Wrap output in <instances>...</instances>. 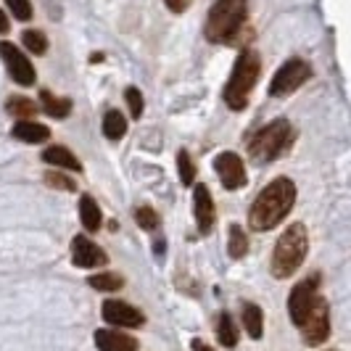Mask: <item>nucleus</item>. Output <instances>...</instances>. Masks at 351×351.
<instances>
[{"mask_svg":"<svg viewBox=\"0 0 351 351\" xmlns=\"http://www.w3.org/2000/svg\"><path fill=\"white\" fill-rule=\"evenodd\" d=\"M293 204H296V185H293V180L278 177L251 204L248 225L256 232H267V230L278 228L282 219L291 214Z\"/></svg>","mask_w":351,"mask_h":351,"instance_id":"obj_1","label":"nucleus"},{"mask_svg":"<svg viewBox=\"0 0 351 351\" xmlns=\"http://www.w3.org/2000/svg\"><path fill=\"white\" fill-rule=\"evenodd\" d=\"M248 0H217L211 5L204 35L209 43H238L241 32L246 29Z\"/></svg>","mask_w":351,"mask_h":351,"instance_id":"obj_2","label":"nucleus"},{"mask_svg":"<svg viewBox=\"0 0 351 351\" xmlns=\"http://www.w3.org/2000/svg\"><path fill=\"white\" fill-rule=\"evenodd\" d=\"M259 74H262V58H259V53L251 51V48L241 51L235 66L230 71L225 93H222V95H225V104H228L232 111H243V108H246L248 95H251L254 85H256Z\"/></svg>","mask_w":351,"mask_h":351,"instance_id":"obj_3","label":"nucleus"},{"mask_svg":"<svg viewBox=\"0 0 351 351\" xmlns=\"http://www.w3.org/2000/svg\"><path fill=\"white\" fill-rule=\"evenodd\" d=\"M306 251H309L306 228L301 222H293L288 230H282V235L278 238V243H275V251H272V275L278 280L291 278L301 264H304Z\"/></svg>","mask_w":351,"mask_h":351,"instance_id":"obj_4","label":"nucleus"},{"mask_svg":"<svg viewBox=\"0 0 351 351\" xmlns=\"http://www.w3.org/2000/svg\"><path fill=\"white\" fill-rule=\"evenodd\" d=\"M296 141V132H293V127L291 122H285V119H275V122H269L267 127H262L251 143H248V154L254 161H275V158H280L282 154H288V148L293 145Z\"/></svg>","mask_w":351,"mask_h":351,"instance_id":"obj_5","label":"nucleus"},{"mask_svg":"<svg viewBox=\"0 0 351 351\" xmlns=\"http://www.w3.org/2000/svg\"><path fill=\"white\" fill-rule=\"evenodd\" d=\"M309 77H312V66H309L304 58H288L280 69L275 71V77H272V82H269V95H272V98L291 95V93L299 90Z\"/></svg>","mask_w":351,"mask_h":351,"instance_id":"obj_6","label":"nucleus"},{"mask_svg":"<svg viewBox=\"0 0 351 351\" xmlns=\"http://www.w3.org/2000/svg\"><path fill=\"white\" fill-rule=\"evenodd\" d=\"M317 288H319V275H309L306 280H301L293 285V291H291V296H288V315H291V322H293V325L301 328L304 319L309 317V312L315 309L317 299H319Z\"/></svg>","mask_w":351,"mask_h":351,"instance_id":"obj_7","label":"nucleus"},{"mask_svg":"<svg viewBox=\"0 0 351 351\" xmlns=\"http://www.w3.org/2000/svg\"><path fill=\"white\" fill-rule=\"evenodd\" d=\"M0 58H3V64H5V69H8V74H11L14 82L24 85V88H32V85L37 82V74H35L32 61L19 51L14 43H0Z\"/></svg>","mask_w":351,"mask_h":351,"instance_id":"obj_8","label":"nucleus"},{"mask_svg":"<svg viewBox=\"0 0 351 351\" xmlns=\"http://www.w3.org/2000/svg\"><path fill=\"white\" fill-rule=\"evenodd\" d=\"M301 335H304L306 346H319V343L328 341V335H330V312H328V301L322 299V296L317 299L315 309L304 319Z\"/></svg>","mask_w":351,"mask_h":351,"instance_id":"obj_9","label":"nucleus"},{"mask_svg":"<svg viewBox=\"0 0 351 351\" xmlns=\"http://www.w3.org/2000/svg\"><path fill=\"white\" fill-rule=\"evenodd\" d=\"M214 172L219 177L222 188L228 191H241L246 185V167H243V158L232 151H222L219 156L214 158Z\"/></svg>","mask_w":351,"mask_h":351,"instance_id":"obj_10","label":"nucleus"},{"mask_svg":"<svg viewBox=\"0 0 351 351\" xmlns=\"http://www.w3.org/2000/svg\"><path fill=\"white\" fill-rule=\"evenodd\" d=\"M101 315H104L106 322H111L114 328H141L143 322H145V315H143L141 309H135L132 304L119 301V299L104 301Z\"/></svg>","mask_w":351,"mask_h":351,"instance_id":"obj_11","label":"nucleus"},{"mask_svg":"<svg viewBox=\"0 0 351 351\" xmlns=\"http://www.w3.org/2000/svg\"><path fill=\"white\" fill-rule=\"evenodd\" d=\"M71 262L80 269H98V267L108 264V256L98 243H93L85 235H77L71 241Z\"/></svg>","mask_w":351,"mask_h":351,"instance_id":"obj_12","label":"nucleus"},{"mask_svg":"<svg viewBox=\"0 0 351 351\" xmlns=\"http://www.w3.org/2000/svg\"><path fill=\"white\" fill-rule=\"evenodd\" d=\"M193 206H195V225L201 235H209L214 228V198H211L206 185H195L193 188Z\"/></svg>","mask_w":351,"mask_h":351,"instance_id":"obj_13","label":"nucleus"},{"mask_svg":"<svg viewBox=\"0 0 351 351\" xmlns=\"http://www.w3.org/2000/svg\"><path fill=\"white\" fill-rule=\"evenodd\" d=\"M95 346L101 351H138V341L124 330H95Z\"/></svg>","mask_w":351,"mask_h":351,"instance_id":"obj_14","label":"nucleus"},{"mask_svg":"<svg viewBox=\"0 0 351 351\" xmlns=\"http://www.w3.org/2000/svg\"><path fill=\"white\" fill-rule=\"evenodd\" d=\"M43 161L48 164V167H56V169H66V172H82V164H80V158L71 154L69 148H64V145H51V148H45L43 151Z\"/></svg>","mask_w":351,"mask_h":351,"instance_id":"obj_15","label":"nucleus"},{"mask_svg":"<svg viewBox=\"0 0 351 351\" xmlns=\"http://www.w3.org/2000/svg\"><path fill=\"white\" fill-rule=\"evenodd\" d=\"M11 135L24 143H43L51 138V130H48L45 124L32 122V119H19V122L14 124V130H11Z\"/></svg>","mask_w":351,"mask_h":351,"instance_id":"obj_16","label":"nucleus"},{"mask_svg":"<svg viewBox=\"0 0 351 351\" xmlns=\"http://www.w3.org/2000/svg\"><path fill=\"white\" fill-rule=\"evenodd\" d=\"M80 222H82V228L88 230V232H95L104 225V214H101L98 201L93 195H82L80 198Z\"/></svg>","mask_w":351,"mask_h":351,"instance_id":"obj_17","label":"nucleus"},{"mask_svg":"<svg viewBox=\"0 0 351 351\" xmlns=\"http://www.w3.org/2000/svg\"><path fill=\"white\" fill-rule=\"evenodd\" d=\"M40 108H43L45 114H51L53 119H61V117H69L71 101L69 98L53 95L51 90H40Z\"/></svg>","mask_w":351,"mask_h":351,"instance_id":"obj_18","label":"nucleus"},{"mask_svg":"<svg viewBox=\"0 0 351 351\" xmlns=\"http://www.w3.org/2000/svg\"><path fill=\"white\" fill-rule=\"evenodd\" d=\"M124 132H127V119H124L122 111H117V108H108L104 117V135L108 141H122Z\"/></svg>","mask_w":351,"mask_h":351,"instance_id":"obj_19","label":"nucleus"},{"mask_svg":"<svg viewBox=\"0 0 351 351\" xmlns=\"http://www.w3.org/2000/svg\"><path fill=\"white\" fill-rule=\"evenodd\" d=\"M243 328H246V333L251 335L254 341H259V338H262L264 315L256 304H243Z\"/></svg>","mask_w":351,"mask_h":351,"instance_id":"obj_20","label":"nucleus"},{"mask_svg":"<svg viewBox=\"0 0 351 351\" xmlns=\"http://www.w3.org/2000/svg\"><path fill=\"white\" fill-rule=\"evenodd\" d=\"M217 338L225 349H235L238 346V325L235 319L230 317V312H222L219 315V325H217Z\"/></svg>","mask_w":351,"mask_h":351,"instance_id":"obj_21","label":"nucleus"},{"mask_svg":"<svg viewBox=\"0 0 351 351\" xmlns=\"http://www.w3.org/2000/svg\"><path fill=\"white\" fill-rule=\"evenodd\" d=\"M248 251V235L241 225H230V235H228V254L230 259H243Z\"/></svg>","mask_w":351,"mask_h":351,"instance_id":"obj_22","label":"nucleus"},{"mask_svg":"<svg viewBox=\"0 0 351 351\" xmlns=\"http://www.w3.org/2000/svg\"><path fill=\"white\" fill-rule=\"evenodd\" d=\"M90 288L95 291H104V293H114L124 285V278L117 275V272H98V275H90L88 278Z\"/></svg>","mask_w":351,"mask_h":351,"instance_id":"obj_23","label":"nucleus"},{"mask_svg":"<svg viewBox=\"0 0 351 351\" xmlns=\"http://www.w3.org/2000/svg\"><path fill=\"white\" fill-rule=\"evenodd\" d=\"M177 169H180V182H182L185 188H191L195 182V167L188 151H180V154H177Z\"/></svg>","mask_w":351,"mask_h":351,"instance_id":"obj_24","label":"nucleus"},{"mask_svg":"<svg viewBox=\"0 0 351 351\" xmlns=\"http://www.w3.org/2000/svg\"><path fill=\"white\" fill-rule=\"evenodd\" d=\"M21 43H24L27 51L35 53V56H43V53L48 51V40H45V35H43L40 29H27V32L21 35Z\"/></svg>","mask_w":351,"mask_h":351,"instance_id":"obj_25","label":"nucleus"},{"mask_svg":"<svg viewBox=\"0 0 351 351\" xmlns=\"http://www.w3.org/2000/svg\"><path fill=\"white\" fill-rule=\"evenodd\" d=\"M8 111L19 119H29L32 114H37V104H32L29 98H8Z\"/></svg>","mask_w":351,"mask_h":351,"instance_id":"obj_26","label":"nucleus"},{"mask_svg":"<svg viewBox=\"0 0 351 351\" xmlns=\"http://www.w3.org/2000/svg\"><path fill=\"white\" fill-rule=\"evenodd\" d=\"M135 222H138V228L141 230H158V214L151 206H141V209H135Z\"/></svg>","mask_w":351,"mask_h":351,"instance_id":"obj_27","label":"nucleus"},{"mask_svg":"<svg viewBox=\"0 0 351 351\" xmlns=\"http://www.w3.org/2000/svg\"><path fill=\"white\" fill-rule=\"evenodd\" d=\"M124 98H127V106H130V114H132V119H141L143 117V93L138 88H127L124 90Z\"/></svg>","mask_w":351,"mask_h":351,"instance_id":"obj_28","label":"nucleus"},{"mask_svg":"<svg viewBox=\"0 0 351 351\" xmlns=\"http://www.w3.org/2000/svg\"><path fill=\"white\" fill-rule=\"evenodd\" d=\"M45 182H48L51 188H58V191H74V188H77V185H74V180H69L61 169H51V172H45Z\"/></svg>","mask_w":351,"mask_h":351,"instance_id":"obj_29","label":"nucleus"},{"mask_svg":"<svg viewBox=\"0 0 351 351\" xmlns=\"http://www.w3.org/2000/svg\"><path fill=\"white\" fill-rule=\"evenodd\" d=\"M5 3H8L14 19H19V21H29L32 19V3L29 0H5Z\"/></svg>","mask_w":351,"mask_h":351,"instance_id":"obj_30","label":"nucleus"},{"mask_svg":"<svg viewBox=\"0 0 351 351\" xmlns=\"http://www.w3.org/2000/svg\"><path fill=\"white\" fill-rule=\"evenodd\" d=\"M164 3H167V8L175 11V14H182V11L191 5V0H164Z\"/></svg>","mask_w":351,"mask_h":351,"instance_id":"obj_31","label":"nucleus"},{"mask_svg":"<svg viewBox=\"0 0 351 351\" xmlns=\"http://www.w3.org/2000/svg\"><path fill=\"white\" fill-rule=\"evenodd\" d=\"M11 29V21L5 19V14H3V8H0V35H5Z\"/></svg>","mask_w":351,"mask_h":351,"instance_id":"obj_32","label":"nucleus"},{"mask_svg":"<svg viewBox=\"0 0 351 351\" xmlns=\"http://www.w3.org/2000/svg\"><path fill=\"white\" fill-rule=\"evenodd\" d=\"M191 346H193V351H214L209 343H204L201 338H193V343H191Z\"/></svg>","mask_w":351,"mask_h":351,"instance_id":"obj_33","label":"nucleus"}]
</instances>
